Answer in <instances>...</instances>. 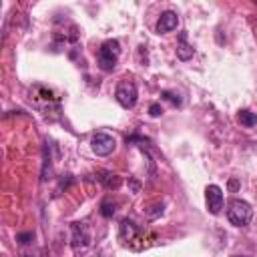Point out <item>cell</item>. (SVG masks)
Returning a JSON list of instances; mask_svg holds the SVG:
<instances>
[{
	"label": "cell",
	"mask_w": 257,
	"mask_h": 257,
	"mask_svg": "<svg viewBox=\"0 0 257 257\" xmlns=\"http://www.w3.org/2000/svg\"><path fill=\"white\" fill-rule=\"evenodd\" d=\"M227 219L235 227H247L253 219V209L243 199H231L227 205Z\"/></svg>",
	"instance_id": "cell-1"
},
{
	"label": "cell",
	"mask_w": 257,
	"mask_h": 257,
	"mask_svg": "<svg viewBox=\"0 0 257 257\" xmlns=\"http://www.w3.org/2000/svg\"><path fill=\"white\" fill-rule=\"evenodd\" d=\"M118 54H120V44L118 40L110 38V40H104L98 48V68L104 70V72H110L114 66H116V60H118Z\"/></svg>",
	"instance_id": "cell-2"
},
{
	"label": "cell",
	"mask_w": 257,
	"mask_h": 257,
	"mask_svg": "<svg viewBox=\"0 0 257 257\" xmlns=\"http://www.w3.org/2000/svg\"><path fill=\"white\" fill-rule=\"evenodd\" d=\"M137 96H139V92H137V84L135 82H131V80L118 82V86L114 90V98L122 108H133L137 104Z\"/></svg>",
	"instance_id": "cell-3"
},
{
	"label": "cell",
	"mask_w": 257,
	"mask_h": 257,
	"mask_svg": "<svg viewBox=\"0 0 257 257\" xmlns=\"http://www.w3.org/2000/svg\"><path fill=\"white\" fill-rule=\"evenodd\" d=\"M90 149L98 157H108L116 149V139L108 133H94L90 139Z\"/></svg>",
	"instance_id": "cell-4"
},
{
	"label": "cell",
	"mask_w": 257,
	"mask_h": 257,
	"mask_svg": "<svg viewBox=\"0 0 257 257\" xmlns=\"http://www.w3.org/2000/svg\"><path fill=\"white\" fill-rule=\"evenodd\" d=\"M205 201H207V209L211 215H219L221 209H223V203H225V197H223V191L219 185H209L205 189Z\"/></svg>",
	"instance_id": "cell-5"
},
{
	"label": "cell",
	"mask_w": 257,
	"mask_h": 257,
	"mask_svg": "<svg viewBox=\"0 0 257 257\" xmlns=\"http://www.w3.org/2000/svg\"><path fill=\"white\" fill-rule=\"evenodd\" d=\"M177 24H179V16H177V12L167 10V12H163V14L159 16V20H157V32H159V34H167V32L175 30Z\"/></svg>",
	"instance_id": "cell-6"
},
{
	"label": "cell",
	"mask_w": 257,
	"mask_h": 257,
	"mask_svg": "<svg viewBox=\"0 0 257 257\" xmlns=\"http://www.w3.org/2000/svg\"><path fill=\"white\" fill-rule=\"evenodd\" d=\"M90 241V235H88V229L84 223H72V247L74 249H82L86 247Z\"/></svg>",
	"instance_id": "cell-7"
},
{
	"label": "cell",
	"mask_w": 257,
	"mask_h": 257,
	"mask_svg": "<svg viewBox=\"0 0 257 257\" xmlns=\"http://www.w3.org/2000/svg\"><path fill=\"white\" fill-rule=\"evenodd\" d=\"M137 235H139V227L135 225V221L133 219H122L120 221V229H118V237H120V241H135L137 239Z\"/></svg>",
	"instance_id": "cell-8"
},
{
	"label": "cell",
	"mask_w": 257,
	"mask_h": 257,
	"mask_svg": "<svg viewBox=\"0 0 257 257\" xmlns=\"http://www.w3.org/2000/svg\"><path fill=\"white\" fill-rule=\"evenodd\" d=\"M193 54H195V48L187 42V32H181L179 34V44H177V56L181 60H189V58H193Z\"/></svg>",
	"instance_id": "cell-9"
},
{
	"label": "cell",
	"mask_w": 257,
	"mask_h": 257,
	"mask_svg": "<svg viewBox=\"0 0 257 257\" xmlns=\"http://www.w3.org/2000/svg\"><path fill=\"white\" fill-rule=\"evenodd\" d=\"M237 120H239L243 126L251 128V126H255V124H257V112H251V110L243 108V110H239V112H237Z\"/></svg>",
	"instance_id": "cell-10"
},
{
	"label": "cell",
	"mask_w": 257,
	"mask_h": 257,
	"mask_svg": "<svg viewBox=\"0 0 257 257\" xmlns=\"http://www.w3.org/2000/svg\"><path fill=\"white\" fill-rule=\"evenodd\" d=\"M100 181H102V185H104L106 189H118V187H120V179H118V175L104 173V177H100Z\"/></svg>",
	"instance_id": "cell-11"
},
{
	"label": "cell",
	"mask_w": 257,
	"mask_h": 257,
	"mask_svg": "<svg viewBox=\"0 0 257 257\" xmlns=\"http://www.w3.org/2000/svg\"><path fill=\"white\" fill-rule=\"evenodd\" d=\"M114 207H116V203H112V201H102V203H100V215H102V217H112L114 211H116Z\"/></svg>",
	"instance_id": "cell-12"
},
{
	"label": "cell",
	"mask_w": 257,
	"mask_h": 257,
	"mask_svg": "<svg viewBox=\"0 0 257 257\" xmlns=\"http://www.w3.org/2000/svg\"><path fill=\"white\" fill-rule=\"evenodd\" d=\"M161 96H163L165 100H169L173 106H181V102H183V100H181V96H179L177 92H171V90H163V94H161Z\"/></svg>",
	"instance_id": "cell-13"
},
{
	"label": "cell",
	"mask_w": 257,
	"mask_h": 257,
	"mask_svg": "<svg viewBox=\"0 0 257 257\" xmlns=\"http://www.w3.org/2000/svg\"><path fill=\"white\" fill-rule=\"evenodd\" d=\"M145 213H147V217H149V219L159 217V215L163 213V203H155V205H151V207H149Z\"/></svg>",
	"instance_id": "cell-14"
},
{
	"label": "cell",
	"mask_w": 257,
	"mask_h": 257,
	"mask_svg": "<svg viewBox=\"0 0 257 257\" xmlns=\"http://www.w3.org/2000/svg\"><path fill=\"white\" fill-rule=\"evenodd\" d=\"M149 114H151V116H155V118H157V116H161V114H163L161 104H159V102H153V104L149 106Z\"/></svg>",
	"instance_id": "cell-15"
},
{
	"label": "cell",
	"mask_w": 257,
	"mask_h": 257,
	"mask_svg": "<svg viewBox=\"0 0 257 257\" xmlns=\"http://www.w3.org/2000/svg\"><path fill=\"white\" fill-rule=\"evenodd\" d=\"M16 239H18V243H22V245H26V243H28V241L32 239V233H20V235H18Z\"/></svg>",
	"instance_id": "cell-16"
},
{
	"label": "cell",
	"mask_w": 257,
	"mask_h": 257,
	"mask_svg": "<svg viewBox=\"0 0 257 257\" xmlns=\"http://www.w3.org/2000/svg\"><path fill=\"white\" fill-rule=\"evenodd\" d=\"M229 187H231V189H233V191H235V189H237V187H239V183H237V181H235V179H231V181H229Z\"/></svg>",
	"instance_id": "cell-17"
},
{
	"label": "cell",
	"mask_w": 257,
	"mask_h": 257,
	"mask_svg": "<svg viewBox=\"0 0 257 257\" xmlns=\"http://www.w3.org/2000/svg\"><path fill=\"white\" fill-rule=\"evenodd\" d=\"M233 257H247V255H233Z\"/></svg>",
	"instance_id": "cell-18"
},
{
	"label": "cell",
	"mask_w": 257,
	"mask_h": 257,
	"mask_svg": "<svg viewBox=\"0 0 257 257\" xmlns=\"http://www.w3.org/2000/svg\"><path fill=\"white\" fill-rule=\"evenodd\" d=\"M255 4H257V2H255Z\"/></svg>",
	"instance_id": "cell-19"
}]
</instances>
